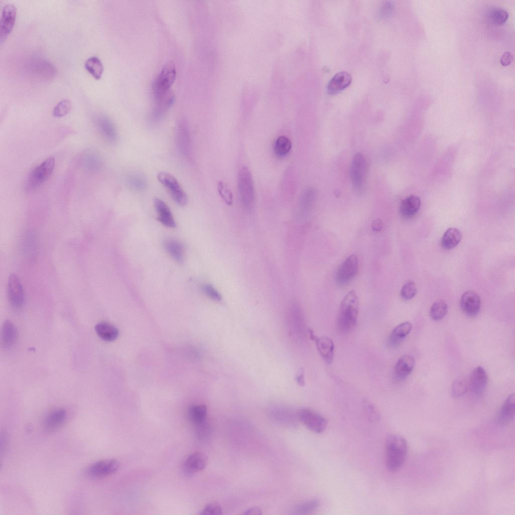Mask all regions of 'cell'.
I'll list each match as a JSON object with an SVG mask.
<instances>
[{"label": "cell", "instance_id": "obj_1", "mask_svg": "<svg viewBox=\"0 0 515 515\" xmlns=\"http://www.w3.org/2000/svg\"><path fill=\"white\" fill-rule=\"evenodd\" d=\"M176 68L171 61L167 62L157 76L153 86L156 106H171L174 96L170 89L176 77Z\"/></svg>", "mask_w": 515, "mask_h": 515}, {"label": "cell", "instance_id": "obj_2", "mask_svg": "<svg viewBox=\"0 0 515 515\" xmlns=\"http://www.w3.org/2000/svg\"><path fill=\"white\" fill-rule=\"evenodd\" d=\"M359 312V299L356 292L352 290L343 298L337 318V327L342 333H348L355 327Z\"/></svg>", "mask_w": 515, "mask_h": 515}, {"label": "cell", "instance_id": "obj_3", "mask_svg": "<svg viewBox=\"0 0 515 515\" xmlns=\"http://www.w3.org/2000/svg\"><path fill=\"white\" fill-rule=\"evenodd\" d=\"M385 447L386 467L390 472H396L405 461L407 452V443L401 436L391 434L386 438Z\"/></svg>", "mask_w": 515, "mask_h": 515}, {"label": "cell", "instance_id": "obj_4", "mask_svg": "<svg viewBox=\"0 0 515 515\" xmlns=\"http://www.w3.org/2000/svg\"><path fill=\"white\" fill-rule=\"evenodd\" d=\"M237 185L241 204L245 209H251L254 204V189L251 175L247 167L243 166L239 170Z\"/></svg>", "mask_w": 515, "mask_h": 515}, {"label": "cell", "instance_id": "obj_5", "mask_svg": "<svg viewBox=\"0 0 515 515\" xmlns=\"http://www.w3.org/2000/svg\"><path fill=\"white\" fill-rule=\"evenodd\" d=\"M55 164V158L51 156L37 166L28 176L25 185L26 190H34L45 183L52 174Z\"/></svg>", "mask_w": 515, "mask_h": 515}, {"label": "cell", "instance_id": "obj_6", "mask_svg": "<svg viewBox=\"0 0 515 515\" xmlns=\"http://www.w3.org/2000/svg\"><path fill=\"white\" fill-rule=\"evenodd\" d=\"M157 178L158 181L167 189L175 202L180 206L187 204V195L174 177L169 173L161 171L158 174Z\"/></svg>", "mask_w": 515, "mask_h": 515}, {"label": "cell", "instance_id": "obj_7", "mask_svg": "<svg viewBox=\"0 0 515 515\" xmlns=\"http://www.w3.org/2000/svg\"><path fill=\"white\" fill-rule=\"evenodd\" d=\"M298 417L309 430L316 433H321L327 426V420L324 416L309 408L300 409Z\"/></svg>", "mask_w": 515, "mask_h": 515}, {"label": "cell", "instance_id": "obj_8", "mask_svg": "<svg viewBox=\"0 0 515 515\" xmlns=\"http://www.w3.org/2000/svg\"><path fill=\"white\" fill-rule=\"evenodd\" d=\"M366 161L363 154L357 153L354 156L351 169V176L354 189L361 192L364 187L366 176Z\"/></svg>", "mask_w": 515, "mask_h": 515}, {"label": "cell", "instance_id": "obj_9", "mask_svg": "<svg viewBox=\"0 0 515 515\" xmlns=\"http://www.w3.org/2000/svg\"><path fill=\"white\" fill-rule=\"evenodd\" d=\"M358 267L357 256L354 254L349 256L336 271L335 277L336 283L339 286L347 285L357 275Z\"/></svg>", "mask_w": 515, "mask_h": 515}, {"label": "cell", "instance_id": "obj_10", "mask_svg": "<svg viewBox=\"0 0 515 515\" xmlns=\"http://www.w3.org/2000/svg\"><path fill=\"white\" fill-rule=\"evenodd\" d=\"M7 291L9 301L13 307L19 308L23 305L24 291L21 281L17 275L11 274L9 276Z\"/></svg>", "mask_w": 515, "mask_h": 515}, {"label": "cell", "instance_id": "obj_11", "mask_svg": "<svg viewBox=\"0 0 515 515\" xmlns=\"http://www.w3.org/2000/svg\"><path fill=\"white\" fill-rule=\"evenodd\" d=\"M17 9L12 4L3 8L0 21V43L2 45L11 33L16 19Z\"/></svg>", "mask_w": 515, "mask_h": 515}, {"label": "cell", "instance_id": "obj_12", "mask_svg": "<svg viewBox=\"0 0 515 515\" xmlns=\"http://www.w3.org/2000/svg\"><path fill=\"white\" fill-rule=\"evenodd\" d=\"M119 468V462L114 459L98 461L90 466L86 473L92 478H103L115 473Z\"/></svg>", "mask_w": 515, "mask_h": 515}, {"label": "cell", "instance_id": "obj_13", "mask_svg": "<svg viewBox=\"0 0 515 515\" xmlns=\"http://www.w3.org/2000/svg\"><path fill=\"white\" fill-rule=\"evenodd\" d=\"M176 140L179 151L187 157L191 155V136L188 124L185 119L179 120L177 125Z\"/></svg>", "mask_w": 515, "mask_h": 515}, {"label": "cell", "instance_id": "obj_14", "mask_svg": "<svg viewBox=\"0 0 515 515\" xmlns=\"http://www.w3.org/2000/svg\"><path fill=\"white\" fill-rule=\"evenodd\" d=\"M460 306L462 311L466 315L470 316H475L480 309V297L474 291H467L461 297Z\"/></svg>", "mask_w": 515, "mask_h": 515}, {"label": "cell", "instance_id": "obj_15", "mask_svg": "<svg viewBox=\"0 0 515 515\" xmlns=\"http://www.w3.org/2000/svg\"><path fill=\"white\" fill-rule=\"evenodd\" d=\"M415 360L413 357L406 355L400 357L394 369V377L397 381L405 379L413 369Z\"/></svg>", "mask_w": 515, "mask_h": 515}, {"label": "cell", "instance_id": "obj_16", "mask_svg": "<svg viewBox=\"0 0 515 515\" xmlns=\"http://www.w3.org/2000/svg\"><path fill=\"white\" fill-rule=\"evenodd\" d=\"M488 378L484 368L477 367L472 373L470 385L472 392L477 395H481L485 390Z\"/></svg>", "mask_w": 515, "mask_h": 515}, {"label": "cell", "instance_id": "obj_17", "mask_svg": "<svg viewBox=\"0 0 515 515\" xmlns=\"http://www.w3.org/2000/svg\"><path fill=\"white\" fill-rule=\"evenodd\" d=\"M314 340L323 360L326 364H331L333 361L334 353V346L332 339L327 336H316Z\"/></svg>", "mask_w": 515, "mask_h": 515}, {"label": "cell", "instance_id": "obj_18", "mask_svg": "<svg viewBox=\"0 0 515 515\" xmlns=\"http://www.w3.org/2000/svg\"><path fill=\"white\" fill-rule=\"evenodd\" d=\"M67 411L63 408H58L51 411L46 417L44 425L48 432H53L61 427L67 419Z\"/></svg>", "mask_w": 515, "mask_h": 515}, {"label": "cell", "instance_id": "obj_19", "mask_svg": "<svg viewBox=\"0 0 515 515\" xmlns=\"http://www.w3.org/2000/svg\"><path fill=\"white\" fill-rule=\"evenodd\" d=\"M208 458L205 454L200 452L190 455L185 461L184 468L188 473H193L202 470L206 467Z\"/></svg>", "mask_w": 515, "mask_h": 515}, {"label": "cell", "instance_id": "obj_20", "mask_svg": "<svg viewBox=\"0 0 515 515\" xmlns=\"http://www.w3.org/2000/svg\"><path fill=\"white\" fill-rule=\"evenodd\" d=\"M352 76L347 72L342 71L335 74L328 83V94L334 95L347 88L352 82Z\"/></svg>", "mask_w": 515, "mask_h": 515}, {"label": "cell", "instance_id": "obj_21", "mask_svg": "<svg viewBox=\"0 0 515 515\" xmlns=\"http://www.w3.org/2000/svg\"><path fill=\"white\" fill-rule=\"evenodd\" d=\"M97 125L101 134L108 142L114 143L117 141V133L115 126L107 116L103 115L98 116Z\"/></svg>", "mask_w": 515, "mask_h": 515}, {"label": "cell", "instance_id": "obj_22", "mask_svg": "<svg viewBox=\"0 0 515 515\" xmlns=\"http://www.w3.org/2000/svg\"><path fill=\"white\" fill-rule=\"evenodd\" d=\"M515 410L514 394H510L503 402L496 417V422L501 425L506 424L513 418Z\"/></svg>", "mask_w": 515, "mask_h": 515}, {"label": "cell", "instance_id": "obj_23", "mask_svg": "<svg viewBox=\"0 0 515 515\" xmlns=\"http://www.w3.org/2000/svg\"><path fill=\"white\" fill-rule=\"evenodd\" d=\"M154 205L158 215V221L165 226L175 227L176 224L167 205L161 199L155 198L154 200Z\"/></svg>", "mask_w": 515, "mask_h": 515}, {"label": "cell", "instance_id": "obj_24", "mask_svg": "<svg viewBox=\"0 0 515 515\" xmlns=\"http://www.w3.org/2000/svg\"><path fill=\"white\" fill-rule=\"evenodd\" d=\"M17 330L15 324L9 320L2 325L1 334V346L5 349L12 347L16 342Z\"/></svg>", "mask_w": 515, "mask_h": 515}, {"label": "cell", "instance_id": "obj_25", "mask_svg": "<svg viewBox=\"0 0 515 515\" xmlns=\"http://www.w3.org/2000/svg\"><path fill=\"white\" fill-rule=\"evenodd\" d=\"M412 328L411 324L408 321L403 322L395 327L391 332L388 338L389 345L393 348L398 347L406 336L410 333Z\"/></svg>", "mask_w": 515, "mask_h": 515}, {"label": "cell", "instance_id": "obj_26", "mask_svg": "<svg viewBox=\"0 0 515 515\" xmlns=\"http://www.w3.org/2000/svg\"><path fill=\"white\" fill-rule=\"evenodd\" d=\"M420 200L416 196L411 195L402 201L400 205V213L405 218L413 216L419 210Z\"/></svg>", "mask_w": 515, "mask_h": 515}, {"label": "cell", "instance_id": "obj_27", "mask_svg": "<svg viewBox=\"0 0 515 515\" xmlns=\"http://www.w3.org/2000/svg\"><path fill=\"white\" fill-rule=\"evenodd\" d=\"M95 329L98 336L107 341L115 340L119 335L118 329L113 325L106 322L98 323Z\"/></svg>", "mask_w": 515, "mask_h": 515}, {"label": "cell", "instance_id": "obj_28", "mask_svg": "<svg viewBox=\"0 0 515 515\" xmlns=\"http://www.w3.org/2000/svg\"><path fill=\"white\" fill-rule=\"evenodd\" d=\"M460 230L456 228L451 227L444 233L441 241V246L445 249H451L456 247L462 239Z\"/></svg>", "mask_w": 515, "mask_h": 515}, {"label": "cell", "instance_id": "obj_29", "mask_svg": "<svg viewBox=\"0 0 515 515\" xmlns=\"http://www.w3.org/2000/svg\"><path fill=\"white\" fill-rule=\"evenodd\" d=\"M207 414V408L204 404L192 405L188 411L189 419L197 426L206 423Z\"/></svg>", "mask_w": 515, "mask_h": 515}, {"label": "cell", "instance_id": "obj_30", "mask_svg": "<svg viewBox=\"0 0 515 515\" xmlns=\"http://www.w3.org/2000/svg\"><path fill=\"white\" fill-rule=\"evenodd\" d=\"M164 247L170 255L179 263H182L185 258V249L180 241L175 239H168L165 241Z\"/></svg>", "mask_w": 515, "mask_h": 515}, {"label": "cell", "instance_id": "obj_31", "mask_svg": "<svg viewBox=\"0 0 515 515\" xmlns=\"http://www.w3.org/2000/svg\"><path fill=\"white\" fill-rule=\"evenodd\" d=\"M291 148L292 142L290 139L284 135H281L275 142L274 151L276 156L283 157L289 154Z\"/></svg>", "mask_w": 515, "mask_h": 515}, {"label": "cell", "instance_id": "obj_32", "mask_svg": "<svg viewBox=\"0 0 515 515\" xmlns=\"http://www.w3.org/2000/svg\"><path fill=\"white\" fill-rule=\"evenodd\" d=\"M85 69L96 79H100L104 70L100 59L96 56L89 58L84 63Z\"/></svg>", "mask_w": 515, "mask_h": 515}, {"label": "cell", "instance_id": "obj_33", "mask_svg": "<svg viewBox=\"0 0 515 515\" xmlns=\"http://www.w3.org/2000/svg\"><path fill=\"white\" fill-rule=\"evenodd\" d=\"M448 311L447 304L443 300L435 302L432 305L430 315L432 319L438 321L443 318Z\"/></svg>", "mask_w": 515, "mask_h": 515}, {"label": "cell", "instance_id": "obj_34", "mask_svg": "<svg viewBox=\"0 0 515 515\" xmlns=\"http://www.w3.org/2000/svg\"><path fill=\"white\" fill-rule=\"evenodd\" d=\"M128 185L133 190L136 191H142L147 186L146 181L144 177L138 174L129 175L127 179Z\"/></svg>", "mask_w": 515, "mask_h": 515}, {"label": "cell", "instance_id": "obj_35", "mask_svg": "<svg viewBox=\"0 0 515 515\" xmlns=\"http://www.w3.org/2000/svg\"><path fill=\"white\" fill-rule=\"evenodd\" d=\"M316 193L313 189H307L302 196L300 201V207L302 211H307L312 205L316 197Z\"/></svg>", "mask_w": 515, "mask_h": 515}, {"label": "cell", "instance_id": "obj_36", "mask_svg": "<svg viewBox=\"0 0 515 515\" xmlns=\"http://www.w3.org/2000/svg\"><path fill=\"white\" fill-rule=\"evenodd\" d=\"M489 17L494 24L499 25L504 24L506 21L508 14L503 9L495 8L490 11Z\"/></svg>", "mask_w": 515, "mask_h": 515}, {"label": "cell", "instance_id": "obj_37", "mask_svg": "<svg viewBox=\"0 0 515 515\" xmlns=\"http://www.w3.org/2000/svg\"><path fill=\"white\" fill-rule=\"evenodd\" d=\"M319 504L318 499L310 500L298 505L296 508V511L298 514H308L316 510Z\"/></svg>", "mask_w": 515, "mask_h": 515}, {"label": "cell", "instance_id": "obj_38", "mask_svg": "<svg viewBox=\"0 0 515 515\" xmlns=\"http://www.w3.org/2000/svg\"><path fill=\"white\" fill-rule=\"evenodd\" d=\"M467 382L465 378L460 377L455 380L452 384L451 393L454 397H459L467 391Z\"/></svg>", "mask_w": 515, "mask_h": 515}, {"label": "cell", "instance_id": "obj_39", "mask_svg": "<svg viewBox=\"0 0 515 515\" xmlns=\"http://www.w3.org/2000/svg\"><path fill=\"white\" fill-rule=\"evenodd\" d=\"M71 109V102L67 99L60 101L54 108L53 115L56 117L66 115Z\"/></svg>", "mask_w": 515, "mask_h": 515}, {"label": "cell", "instance_id": "obj_40", "mask_svg": "<svg viewBox=\"0 0 515 515\" xmlns=\"http://www.w3.org/2000/svg\"><path fill=\"white\" fill-rule=\"evenodd\" d=\"M417 289L414 282L409 280L402 286L400 291V295L403 299L409 300L415 295Z\"/></svg>", "mask_w": 515, "mask_h": 515}, {"label": "cell", "instance_id": "obj_41", "mask_svg": "<svg viewBox=\"0 0 515 515\" xmlns=\"http://www.w3.org/2000/svg\"><path fill=\"white\" fill-rule=\"evenodd\" d=\"M217 190L225 203L228 205H231L233 201L232 195L227 185L223 181H219L217 183Z\"/></svg>", "mask_w": 515, "mask_h": 515}, {"label": "cell", "instance_id": "obj_42", "mask_svg": "<svg viewBox=\"0 0 515 515\" xmlns=\"http://www.w3.org/2000/svg\"><path fill=\"white\" fill-rule=\"evenodd\" d=\"M364 409L370 422H376L379 418V414L374 406L368 401L364 403Z\"/></svg>", "mask_w": 515, "mask_h": 515}, {"label": "cell", "instance_id": "obj_43", "mask_svg": "<svg viewBox=\"0 0 515 515\" xmlns=\"http://www.w3.org/2000/svg\"><path fill=\"white\" fill-rule=\"evenodd\" d=\"M85 160L87 167L90 169L97 170L101 166V161L99 157L93 153L87 154Z\"/></svg>", "mask_w": 515, "mask_h": 515}, {"label": "cell", "instance_id": "obj_44", "mask_svg": "<svg viewBox=\"0 0 515 515\" xmlns=\"http://www.w3.org/2000/svg\"><path fill=\"white\" fill-rule=\"evenodd\" d=\"M222 513V509L220 505L216 503H211L206 505L200 514L201 515H220Z\"/></svg>", "mask_w": 515, "mask_h": 515}, {"label": "cell", "instance_id": "obj_45", "mask_svg": "<svg viewBox=\"0 0 515 515\" xmlns=\"http://www.w3.org/2000/svg\"><path fill=\"white\" fill-rule=\"evenodd\" d=\"M203 292L210 298L217 301L221 300L222 297L218 291L212 285L205 284L202 286Z\"/></svg>", "mask_w": 515, "mask_h": 515}, {"label": "cell", "instance_id": "obj_46", "mask_svg": "<svg viewBox=\"0 0 515 515\" xmlns=\"http://www.w3.org/2000/svg\"><path fill=\"white\" fill-rule=\"evenodd\" d=\"M513 60L512 54L509 51L505 52L501 56L500 63L503 66L509 65Z\"/></svg>", "mask_w": 515, "mask_h": 515}, {"label": "cell", "instance_id": "obj_47", "mask_svg": "<svg viewBox=\"0 0 515 515\" xmlns=\"http://www.w3.org/2000/svg\"><path fill=\"white\" fill-rule=\"evenodd\" d=\"M383 225V221L379 218L375 219L372 223V228L375 231H380Z\"/></svg>", "mask_w": 515, "mask_h": 515}, {"label": "cell", "instance_id": "obj_48", "mask_svg": "<svg viewBox=\"0 0 515 515\" xmlns=\"http://www.w3.org/2000/svg\"><path fill=\"white\" fill-rule=\"evenodd\" d=\"M243 514H252V515L258 514V515H260V514H262V509L260 508H259V507H250V508L247 509V510H246L244 512V513Z\"/></svg>", "mask_w": 515, "mask_h": 515}, {"label": "cell", "instance_id": "obj_49", "mask_svg": "<svg viewBox=\"0 0 515 515\" xmlns=\"http://www.w3.org/2000/svg\"><path fill=\"white\" fill-rule=\"evenodd\" d=\"M296 381H297V382L298 384V385H300V386H304V385H305L304 375V371H303V370L302 369H301L299 374L297 376H296Z\"/></svg>", "mask_w": 515, "mask_h": 515}]
</instances>
